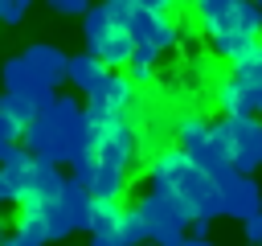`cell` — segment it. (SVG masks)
<instances>
[{"mask_svg":"<svg viewBox=\"0 0 262 246\" xmlns=\"http://www.w3.org/2000/svg\"><path fill=\"white\" fill-rule=\"evenodd\" d=\"M20 144L49 160V164H74L82 152H90V119H86V107H78L70 94H53L37 119L20 131Z\"/></svg>","mask_w":262,"mask_h":246,"instance_id":"cell-1","label":"cell"},{"mask_svg":"<svg viewBox=\"0 0 262 246\" xmlns=\"http://www.w3.org/2000/svg\"><path fill=\"white\" fill-rule=\"evenodd\" d=\"M66 66H70V53L49 45V41H37L29 45L25 53L8 57L0 78H4V90L8 94H33V90H57L66 82Z\"/></svg>","mask_w":262,"mask_h":246,"instance_id":"cell-2","label":"cell"},{"mask_svg":"<svg viewBox=\"0 0 262 246\" xmlns=\"http://www.w3.org/2000/svg\"><path fill=\"white\" fill-rule=\"evenodd\" d=\"M135 209L143 213V221H147V242H156V246H180L184 238H188V225H192V213H188V205L172 193V189H147L139 201H135Z\"/></svg>","mask_w":262,"mask_h":246,"instance_id":"cell-3","label":"cell"},{"mask_svg":"<svg viewBox=\"0 0 262 246\" xmlns=\"http://www.w3.org/2000/svg\"><path fill=\"white\" fill-rule=\"evenodd\" d=\"M213 102L221 115H258L262 111V61L229 70V78L213 86Z\"/></svg>","mask_w":262,"mask_h":246,"instance_id":"cell-4","label":"cell"},{"mask_svg":"<svg viewBox=\"0 0 262 246\" xmlns=\"http://www.w3.org/2000/svg\"><path fill=\"white\" fill-rule=\"evenodd\" d=\"M90 152L98 156V164L131 168V160L139 152V135H135L131 115H119V119H106V123H90Z\"/></svg>","mask_w":262,"mask_h":246,"instance_id":"cell-5","label":"cell"},{"mask_svg":"<svg viewBox=\"0 0 262 246\" xmlns=\"http://www.w3.org/2000/svg\"><path fill=\"white\" fill-rule=\"evenodd\" d=\"M90 189L86 184H78L74 176L61 184V193H57V201L45 209V221H49V242H61V238H70V234H78V230H90Z\"/></svg>","mask_w":262,"mask_h":246,"instance_id":"cell-6","label":"cell"},{"mask_svg":"<svg viewBox=\"0 0 262 246\" xmlns=\"http://www.w3.org/2000/svg\"><path fill=\"white\" fill-rule=\"evenodd\" d=\"M131 107H135V86H131V78H123L119 70H111V74L86 94V119H90V123H106V119L131 115Z\"/></svg>","mask_w":262,"mask_h":246,"instance_id":"cell-7","label":"cell"},{"mask_svg":"<svg viewBox=\"0 0 262 246\" xmlns=\"http://www.w3.org/2000/svg\"><path fill=\"white\" fill-rule=\"evenodd\" d=\"M172 193L188 205V213L192 217H221V189H217V180L205 172V168H196V160L184 168V176L172 184Z\"/></svg>","mask_w":262,"mask_h":246,"instance_id":"cell-8","label":"cell"},{"mask_svg":"<svg viewBox=\"0 0 262 246\" xmlns=\"http://www.w3.org/2000/svg\"><path fill=\"white\" fill-rule=\"evenodd\" d=\"M217 189H221V217L246 221L250 213L262 209V189L250 172H225L217 176Z\"/></svg>","mask_w":262,"mask_h":246,"instance_id":"cell-9","label":"cell"},{"mask_svg":"<svg viewBox=\"0 0 262 246\" xmlns=\"http://www.w3.org/2000/svg\"><path fill=\"white\" fill-rule=\"evenodd\" d=\"M127 33H131V45H156L160 53L172 49L180 41V20L172 12H147V8H135L131 20H127Z\"/></svg>","mask_w":262,"mask_h":246,"instance_id":"cell-10","label":"cell"},{"mask_svg":"<svg viewBox=\"0 0 262 246\" xmlns=\"http://www.w3.org/2000/svg\"><path fill=\"white\" fill-rule=\"evenodd\" d=\"M229 135H233V172L262 168V119L258 115H225Z\"/></svg>","mask_w":262,"mask_h":246,"instance_id":"cell-11","label":"cell"},{"mask_svg":"<svg viewBox=\"0 0 262 246\" xmlns=\"http://www.w3.org/2000/svg\"><path fill=\"white\" fill-rule=\"evenodd\" d=\"M61 184H66V176L57 172V164H49V160H33V168H29V176H25V184H20V197H16V205L20 209H49L53 201H57V193H61Z\"/></svg>","mask_w":262,"mask_h":246,"instance_id":"cell-12","label":"cell"},{"mask_svg":"<svg viewBox=\"0 0 262 246\" xmlns=\"http://www.w3.org/2000/svg\"><path fill=\"white\" fill-rule=\"evenodd\" d=\"M86 49H90L106 70L131 66V33H127V25H111L106 33H98L94 41H86Z\"/></svg>","mask_w":262,"mask_h":246,"instance_id":"cell-13","label":"cell"},{"mask_svg":"<svg viewBox=\"0 0 262 246\" xmlns=\"http://www.w3.org/2000/svg\"><path fill=\"white\" fill-rule=\"evenodd\" d=\"M106 74H111V70H106V66H102V61H98L90 49H86V53H70V66H66V82H70L74 90L90 94V90H94V86H98Z\"/></svg>","mask_w":262,"mask_h":246,"instance_id":"cell-14","label":"cell"},{"mask_svg":"<svg viewBox=\"0 0 262 246\" xmlns=\"http://www.w3.org/2000/svg\"><path fill=\"white\" fill-rule=\"evenodd\" d=\"M209 131H213V123H209L205 111H184V115L176 119V148L196 152V148L209 139Z\"/></svg>","mask_w":262,"mask_h":246,"instance_id":"cell-15","label":"cell"},{"mask_svg":"<svg viewBox=\"0 0 262 246\" xmlns=\"http://www.w3.org/2000/svg\"><path fill=\"white\" fill-rule=\"evenodd\" d=\"M127 189H131L127 168L98 164V172H94V180H90V197H115V201H123V193H127Z\"/></svg>","mask_w":262,"mask_h":246,"instance_id":"cell-16","label":"cell"},{"mask_svg":"<svg viewBox=\"0 0 262 246\" xmlns=\"http://www.w3.org/2000/svg\"><path fill=\"white\" fill-rule=\"evenodd\" d=\"M119 217H123V201H115V197L90 201V234H115Z\"/></svg>","mask_w":262,"mask_h":246,"instance_id":"cell-17","label":"cell"},{"mask_svg":"<svg viewBox=\"0 0 262 246\" xmlns=\"http://www.w3.org/2000/svg\"><path fill=\"white\" fill-rule=\"evenodd\" d=\"M12 225H16V234H20L25 242H33V246H45V242H49V221H45L41 209H20Z\"/></svg>","mask_w":262,"mask_h":246,"instance_id":"cell-18","label":"cell"},{"mask_svg":"<svg viewBox=\"0 0 262 246\" xmlns=\"http://www.w3.org/2000/svg\"><path fill=\"white\" fill-rule=\"evenodd\" d=\"M115 234H119V242L123 246H143L147 242V221H143V213L131 205H123V217H119V225H115Z\"/></svg>","mask_w":262,"mask_h":246,"instance_id":"cell-19","label":"cell"},{"mask_svg":"<svg viewBox=\"0 0 262 246\" xmlns=\"http://www.w3.org/2000/svg\"><path fill=\"white\" fill-rule=\"evenodd\" d=\"M115 20H111V12H106V4H90L86 8V16H82V33H86V41H94L98 33H106Z\"/></svg>","mask_w":262,"mask_h":246,"instance_id":"cell-20","label":"cell"},{"mask_svg":"<svg viewBox=\"0 0 262 246\" xmlns=\"http://www.w3.org/2000/svg\"><path fill=\"white\" fill-rule=\"evenodd\" d=\"M70 168H74V180L90 189V180H94V172H98V156H94V152H82V156H78Z\"/></svg>","mask_w":262,"mask_h":246,"instance_id":"cell-21","label":"cell"},{"mask_svg":"<svg viewBox=\"0 0 262 246\" xmlns=\"http://www.w3.org/2000/svg\"><path fill=\"white\" fill-rule=\"evenodd\" d=\"M102 4H106V12H111V20H115V25H127V20H131V12L139 8L135 0H102Z\"/></svg>","mask_w":262,"mask_h":246,"instance_id":"cell-22","label":"cell"},{"mask_svg":"<svg viewBox=\"0 0 262 246\" xmlns=\"http://www.w3.org/2000/svg\"><path fill=\"white\" fill-rule=\"evenodd\" d=\"M29 4H33V0H0V20H4V25H20V16H25Z\"/></svg>","mask_w":262,"mask_h":246,"instance_id":"cell-23","label":"cell"},{"mask_svg":"<svg viewBox=\"0 0 262 246\" xmlns=\"http://www.w3.org/2000/svg\"><path fill=\"white\" fill-rule=\"evenodd\" d=\"M49 8H53V12H61V16H86L90 0H49Z\"/></svg>","mask_w":262,"mask_h":246,"instance_id":"cell-24","label":"cell"},{"mask_svg":"<svg viewBox=\"0 0 262 246\" xmlns=\"http://www.w3.org/2000/svg\"><path fill=\"white\" fill-rule=\"evenodd\" d=\"M156 61H160L156 45H131V66H156Z\"/></svg>","mask_w":262,"mask_h":246,"instance_id":"cell-25","label":"cell"},{"mask_svg":"<svg viewBox=\"0 0 262 246\" xmlns=\"http://www.w3.org/2000/svg\"><path fill=\"white\" fill-rule=\"evenodd\" d=\"M16 197H20V184H16V180H12V176L0 168V205H12Z\"/></svg>","mask_w":262,"mask_h":246,"instance_id":"cell-26","label":"cell"},{"mask_svg":"<svg viewBox=\"0 0 262 246\" xmlns=\"http://www.w3.org/2000/svg\"><path fill=\"white\" fill-rule=\"evenodd\" d=\"M242 230H246V242L262 246V209H258V213H250V217L242 221Z\"/></svg>","mask_w":262,"mask_h":246,"instance_id":"cell-27","label":"cell"},{"mask_svg":"<svg viewBox=\"0 0 262 246\" xmlns=\"http://www.w3.org/2000/svg\"><path fill=\"white\" fill-rule=\"evenodd\" d=\"M156 82V70L151 66H131V86L135 90H143V86H151Z\"/></svg>","mask_w":262,"mask_h":246,"instance_id":"cell-28","label":"cell"},{"mask_svg":"<svg viewBox=\"0 0 262 246\" xmlns=\"http://www.w3.org/2000/svg\"><path fill=\"white\" fill-rule=\"evenodd\" d=\"M188 238H209V217H192V225H188Z\"/></svg>","mask_w":262,"mask_h":246,"instance_id":"cell-29","label":"cell"},{"mask_svg":"<svg viewBox=\"0 0 262 246\" xmlns=\"http://www.w3.org/2000/svg\"><path fill=\"white\" fill-rule=\"evenodd\" d=\"M139 8H147V12H168L172 8V0H135Z\"/></svg>","mask_w":262,"mask_h":246,"instance_id":"cell-30","label":"cell"},{"mask_svg":"<svg viewBox=\"0 0 262 246\" xmlns=\"http://www.w3.org/2000/svg\"><path fill=\"white\" fill-rule=\"evenodd\" d=\"M90 246H123V242H119V234H94Z\"/></svg>","mask_w":262,"mask_h":246,"instance_id":"cell-31","label":"cell"},{"mask_svg":"<svg viewBox=\"0 0 262 246\" xmlns=\"http://www.w3.org/2000/svg\"><path fill=\"white\" fill-rule=\"evenodd\" d=\"M16 148H20V144H12V139H0V164H4V160H8Z\"/></svg>","mask_w":262,"mask_h":246,"instance_id":"cell-32","label":"cell"},{"mask_svg":"<svg viewBox=\"0 0 262 246\" xmlns=\"http://www.w3.org/2000/svg\"><path fill=\"white\" fill-rule=\"evenodd\" d=\"M0 246H33V242H25V238L12 230V234H4V242H0Z\"/></svg>","mask_w":262,"mask_h":246,"instance_id":"cell-33","label":"cell"},{"mask_svg":"<svg viewBox=\"0 0 262 246\" xmlns=\"http://www.w3.org/2000/svg\"><path fill=\"white\" fill-rule=\"evenodd\" d=\"M0 242H4V221H0Z\"/></svg>","mask_w":262,"mask_h":246,"instance_id":"cell-34","label":"cell"},{"mask_svg":"<svg viewBox=\"0 0 262 246\" xmlns=\"http://www.w3.org/2000/svg\"><path fill=\"white\" fill-rule=\"evenodd\" d=\"M172 4H192V0H172Z\"/></svg>","mask_w":262,"mask_h":246,"instance_id":"cell-35","label":"cell"},{"mask_svg":"<svg viewBox=\"0 0 262 246\" xmlns=\"http://www.w3.org/2000/svg\"><path fill=\"white\" fill-rule=\"evenodd\" d=\"M143 246H156V242H143Z\"/></svg>","mask_w":262,"mask_h":246,"instance_id":"cell-36","label":"cell"},{"mask_svg":"<svg viewBox=\"0 0 262 246\" xmlns=\"http://www.w3.org/2000/svg\"><path fill=\"white\" fill-rule=\"evenodd\" d=\"M254 4H262V0H254Z\"/></svg>","mask_w":262,"mask_h":246,"instance_id":"cell-37","label":"cell"},{"mask_svg":"<svg viewBox=\"0 0 262 246\" xmlns=\"http://www.w3.org/2000/svg\"><path fill=\"white\" fill-rule=\"evenodd\" d=\"M192 4H196V0H192Z\"/></svg>","mask_w":262,"mask_h":246,"instance_id":"cell-38","label":"cell"}]
</instances>
